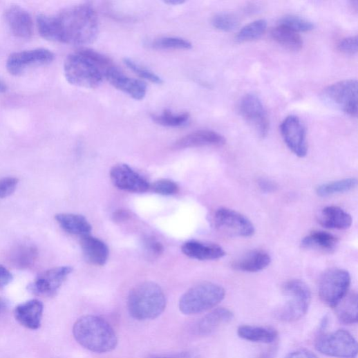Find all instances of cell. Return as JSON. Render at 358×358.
Masks as SVG:
<instances>
[{
    "label": "cell",
    "mask_w": 358,
    "mask_h": 358,
    "mask_svg": "<svg viewBox=\"0 0 358 358\" xmlns=\"http://www.w3.org/2000/svg\"><path fill=\"white\" fill-rule=\"evenodd\" d=\"M267 23L264 19L255 21L245 26L236 35L238 42H247L260 39L266 32Z\"/></svg>",
    "instance_id": "cell-33"
},
{
    "label": "cell",
    "mask_w": 358,
    "mask_h": 358,
    "mask_svg": "<svg viewBox=\"0 0 358 358\" xmlns=\"http://www.w3.org/2000/svg\"><path fill=\"white\" fill-rule=\"evenodd\" d=\"M4 19L11 32L19 39H28L33 35V21L30 14L19 6H12L4 14Z\"/></svg>",
    "instance_id": "cell-17"
},
{
    "label": "cell",
    "mask_w": 358,
    "mask_h": 358,
    "mask_svg": "<svg viewBox=\"0 0 358 358\" xmlns=\"http://www.w3.org/2000/svg\"><path fill=\"white\" fill-rule=\"evenodd\" d=\"M166 305L162 289L154 282L147 281L136 285L128 297L129 314L138 321L157 319L164 312Z\"/></svg>",
    "instance_id": "cell-4"
},
{
    "label": "cell",
    "mask_w": 358,
    "mask_h": 358,
    "mask_svg": "<svg viewBox=\"0 0 358 358\" xmlns=\"http://www.w3.org/2000/svg\"><path fill=\"white\" fill-rule=\"evenodd\" d=\"M339 321L345 325H352L357 322V294L347 293L343 300L335 308Z\"/></svg>",
    "instance_id": "cell-29"
},
{
    "label": "cell",
    "mask_w": 358,
    "mask_h": 358,
    "mask_svg": "<svg viewBox=\"0 0 358 358\" xmlns=\"http://www.w3.org/2000/svg\"><path fill=\"white\" fill-rule=\"evenodd\" d=\"M338 243V238L333 234L317 230L307 235L301 245L305 249L330 253L336 249Z\"/></svg>",
    "instance_id": "cell-26"
},
{
    "label": "cell",
    "mask_w": 358,
    "mask_h": 358,
    "mask_svg": "<svg viewBox=\"0 0 358 358\" xmlns=\"http://www.w3.org/2000/svg\"><path fill=\"white\" fill-rule=\"evenodd\" d=\"M283 141L296 156L304 158L308 154L307 132L301 119L295 115L286 117L280 126Z\"/></svg>",
    "instance_id": "cell-13"
},
{
    "label": "cell",
    "mask_w": 358,
    "mask_h": 358,
    "mask_svg": "<svg viewBox=\"0 0 358 358\" xmlns=\"http://www.w3.org/2000/svg\"><path fill=\"white\" fill-rule=\"evenodd\" d=\"M271 36L278 44L291 50H299L303 46L299 34L280 25L272 29Z\"/></svg>",
    "instance_id": "cell-30"
},
{
    "label": "cell",
    "mask_w": 358,
    "mask_h": 358,
    "mask_svg": "<svg viewBox=\"0 0 358 358\" xmlns=\"http://www.w3.org/2000/svg\"><path fill=\"white\" fill-rule=\"evenodd\" d=\"M13 279L10 272L4 266L0 265V289L10 284Z\"/></svg>",
    "instance_id": "cell-43"
},
{
    "label": "cell",
    "mask_w": 358,
    "mask_h": 358,
    "mask_svg": "<svg viewBox=\"0 0 358 358\" xmlns=\"http://www.w3.org/2000/svg\"><path fill=\"white\" fill-rule=\"evenodd\" d=\"M151 191L162 196H172L179 191V187L170 179H160L150 187Z\"/></svg>",
    "instance_id": "cell-38"
},
{
    "label": "cell",
    "mask_w": 358,
    "mask_h": 358,
    "mask_svg": "<svg viewBox=\"0 0 358 358\" xmlns=\"http://www.w3.org/2000/svg\"><path fill=\"white\" fill-rule=\"evenodd\" d=\"M240 112L250 126L261 138L270 131V121L261 100L254 94L245 95L240 104Z\"/></svg>",
    "instance_id": "cell-12"
},
{
    "label": "cell",
    "mask_w": 358,
    "mask_h": 358,
    "mask_svg": "<svg viewBox=\"0 0 358 358\" xmlns=\"http://www.w3.org/2000/svg\"><path fill=\"white\" fill-rule=\"evenodd\" d=\"M104 79L114 88L136 100H142L147 95V86L144 82L126 76L115 66L109 70Z\"/></svg>",
    "instance_id": "cell-16"
},
{
    "label": "cell",
    "mask_w": 358,
    "mask_h": 358,
    "mask_svg": "<svg viewBox=\"0 0 358 358\" xmlns=\"http://www.w3.org/2000/svg\"><path fill=\"white\" fill-rule=\"evenodd\" d=\"M55 220L66 232L79 236L90 234L92 226L82 215L75 214H58L55 216Z\"/></svg>",
    "instance_id": "cell-27"
},
{
    "label": "cell",
    "mask_w": 358,
    "mask_h": 358,
    "mask_svg": "<svg viewBox=\"0 0 358 358\" xmlns=\"http://www.w3.org/2000/svg\"><path fill=\"white\" fill-rule=\"evenodd\" d=\"M8 308V302L5 298L0 296V316L4 314Z\"/></svg>",
    "instance_id": "cell-47"
},
{
    "label": "cell",
    "mask_w": 358,
    "mask_h": 358,
    "mask_svg": "<svg viewBox=\"0 0 358 358\" xmlns=\"http://www.w3.org/2000/svg\"><path fill=\"white\" fill-rule=\"evenodd\" d=\"M350 285V274L342 269H331L321 277L318 286L322 302L335 308L347 294Z\"/></svg>",
    "instance_id": "cell-7"
},
{
    "label": "cell",
    "mask_w": 358,
    "mask_h": 358,
    "mask_svg": "<svg viewBox=\"0 0 358 358\" xmlns=\"http://www.w3.org/2000/svg\"><path fill=\"white\" fill-rule=\"evenodd\" d=\"M37 26L44 39L71 45L91 44L99 33L97 15L89 4L73 6L56 15H40Z\"/></svg>",
    "instance_id": "cell-1"
},
{
    "label": "cell",
    "mask_w": 358,
    "mask_h": 358,
    "mask_svg": "<svg viewBox=\"0 0 358 358\" xmlns=\"http://www.w3.org/2000/svg\"><path fill=\"white\" fill-rule=\"evenodd\" d=\"M8 91L7 85L1 80H0V93H4Z\"/></svg>",
    "instance_id": "cell-50"
},
{
    "label": "cell",
    "mask_w": 358,
    "mask_h": 358,
    "mask_svg": "<svg viewBox=\"0 0 358 358\" xmlns=\"http://www.w3.org/2000/svg\"><path fill=\"white\" fill-rule=\"evenodd\" d=\"M220 134L207 130L198 131L178 140L172 146L176 150L202 147H220L225 144Z\"/></svg>",
    "instance_id": "cell-18"
},
{
    "label": "cell",
    "mask_w": 358,
    "mask_h": 358,
    "mask_svg": "<svg viewBox=\"0 0 358 358\" xmlns=\"http://www.w3.org/2000/svg\"><path fill=\"white\" fill-rule=\"evenodd\" d=\"M54 58L52 51L43 48L15 52L8 57L6 67L12 75L20 76L29 68L50 64Z\"/></svg>",
    "instance_id": "cell-11"
},
{
    "label": "cell",
    "mask_w": 358,
    "mask_h": 358,
    "mask_svg": "<svg viewBox=\"0 0 358 358\" xmlns=\"http://www.w3.org/2000/svg\"><path fill=\"white\" fill-rule=\"evenodd\" d=\"M340 52L346 55H355L357 53V37L352 36L342 39L338 44Z\"/></svg>",
    "instance_id": "cell-41"
},
{
    "label": "cell",
    "mask_w": 358,
    "mask_h": 358,
    "mask_svg": "<svg viewBox=\"0 0 358 358\" xmlns=\"http://www.w3.org/2000/svg\"><path fill=\"white\" fill-rule=\"evenodd\" d=\"M319 222L326 228L346 229L351 226L352 219L351 216L341 208L328 206L319 213Z\"/></svg>",
    "instance_id": "cell-25"
},
{
    "label": "cell",
    "mask_w": 358,
    "mask_h": 358,
    "mask_svg": "<svg viewBox=\"0 0 358 358\" xmlns=\"http://www.w3.org/2000/svg\"><path fill=\"white\" fill-rule=\"evenodd\" d=\"M316 349L325 355L336 358H356L357 343L345 330H338L319 336L315 342Z\"/></svg>",
    "instance_id": "cell-8"
},
{
    "label": "cell",
    "mask_w": 358,
    "mask_h": 358,
    "mask_svg": "<svg viewBox=\"0 0 358 358\" xmlns=\"http://www.w3.org/2000/svg\"><path fill=\"white\" fill-rule=\"evenodd\" d=\"M6 263L15 269L28 270L32 267L39 258L37 248L31 244H19L12 247L5 255Z\"/></svg>",
    "instance_id": "cell-19"
},
{
    "label": "cell",
    "mask_w": 358,
    "mask_h": 358,
    "mask_svg": "<svg viewBox=\"0 0 358 358\" xmlns=\"http://www.w3.org/2000/svg\"><path fill=\"white\" fill-rule=\"evenodd\" d=\"M241 339L256 343H271L278 338V332L273 328L254 326H241L237 330Z\"/></svg>",
    "instance_id": "cell-28"
},
{
    "label": "cell",
    "mask_w": 358,
    "mask_h": 358,
    "mask_svg": "<svg viewBox=\"0 0 358 358\" xmlns=\"http://www.w3.org/2000/svg\"><path fill=\"white\" fill-rule=\"evenodd\" d=\"M233 313L225 308H218L199 320L194 327V332L199 336H209L222 326L230 322Z\"/></svg>",
    "instance_id": "cell-20"
},
{
    "label": "cell",
    "mask_w": 358,
    "mask_h": 358,
    "mask_svg": "<svg viewBox=\"0 0 358 358\" xmlns=\"http://www.w3.org/2000/svg\"><path fill=\"white\" fill-rule=\"evenodd\" d=\"M260 189L265 193H272L276 191L277 187L275 183L266 178H261L258 182Z\"/></svg>",
    "instance_id": "cell-45"
},
{
    "label": "cell",
    "mask_w": 358,
    "mask_h": 358,
    "mask_svg": "<svg viewBox=\"0 0 358 358\" xmlns=\"http://www.w3.org/2000/svg\"><path fill=\"white\" fill-rule=\"evenodd\" d=\"M274 350H270L260 355L258 358H274Z\"/></svg>",
    "instance_id": "cell-49"
},
{
    "label": "cell",
    "mask_w": 358,
    "mask_h": 358,
    "mask_svg": "<svg viewBox=\"0 0 358 358\" xmlns=\"http://www.w3.org/2000/svg\"><path fill=\"white\" fill-rule=\"evenodd\" d=\"M357 185V180L355 178L342 179L319 186L317 189V194L320 197H328L335 194H343L354 189Z\"/></svg>",
    "instance_id": "cell-31"
},
{
    "label": "cell",
    "mask_w": 358,
    "mask_h": 358,
    "mask_svg": "<svg viewBox=\"0 0 358 358\" xmlns=\"http://www.w3.org/2000/svg\"><path fill=\"white\" fill-rule=\"evenodd\" d=\"M142 245L146 254L149 258H156L164 252L163 245L152 236L144 237Z\"/></svg>",
    "instance_id": "cell-39"
},
{
    "label": "cell",
    "mask_w": 358,
    "mask_h": 358,
    "mask_svg": "<svg viewBox=\"0 0 358 358\" xmlns=\"http://www.w3.org/2000/svg\"><path fill=\"white\" fill-rule=\"evenodd\" d=\"M73 271V268L70 266L58 267L46 270L29 284L28 290L39 296H54Z\"/></svg>",
    "instance_id": "cell-14"
},
{
    "label": "cell",
    "mask_w": 358,
    "mask_h": 358,
    "mask_svg": "<svg viewBox=\"0 0 358 358\" xmlns=\"http://www.w3.org/2000/svg\"><path fill=\"white\" fill-rule=\"evenodd\" d=\"M19 179L15 177H5L0 178V199L12 196L16 191Z\"/></svg>",
    "instance_id": "cell-40"
},
{
    "label": "cell",
    "mask_w": 358,
    "mask_h": 358,
    "mask_svg": "<svg viewBox=\"0 0 358 358\" xmlns=\"http://www.w3.org/2000/svg\"><path fill=\"white\" fill-rule=\"evenodd\" d=\"M80 244L87 262L97 266L106 264L109 250L107 245L100 238L90 234L85 235L82 236Z\"/></svg>",
    "instance_id": "cell-21"
},
{
    "label": "cell",
    "mask_w": 358,
    "mask_h": 358,
    "mask_svg": "<svg viewBox=\"0 0 358 358\" xmlns=\"http://www.w3.org/2000/svg\"><path fill=\"white\" fill-rule=\"evenodd\" d=\"M44 305L38 300H32L17 306L15 310L17 321L25 328L37 330L40 328Z\"/></svg>",
    "instance_id": "cell-22"
},
{
    "label": "cell",
    "mask_w": 358,
    "mask_h": 358,
    "mask_svg": "<svg viewBox=\"0 0 358 358\" xmlns=\"http://www.w3.org/2000/svg\"><path fill=\"white\" fill-rule=\"evenodd\" d=\"M124 62L129 69L135 73L141 78L156 84H162L163 83V80L158 75L140 64H137L133 59L125 58Z\"/></svg>",
    "instance_id": "cell-36"
},
{
    "label": "cell",
    "mask_w": 358,
    "mask_h": 358,
    "mask_svg": "<svg viewBox=\"0 0 358 358\" xmlns=\"http://www.w3.org/2000/svg\"><path fill=\"white\" fill-rule=\"evenodd\" d=\"M271 261V257L266 252L254 250L234 261L232 267L237 271L258 272L266 269Z\"/></svg>",
    "instance_id": "cell-24"
},
{
    "label": "cell",
    "mask_w": 358,
    "mask_h": 358,
    "mask_svg": "<svg viewBox=\"0 0 358 358\" xmlns=\"http://www.w3.org/2000/svg\"><path fill=\"white\" fill-rule=\"evenodd\" d=\"M211 23L217 30L230 32L238 26V20L232 14L220 13L213 17Z\"/></svg>",
    "instance_id": "cell-37"
},
{
    "label": "cell",
    "mask_w": 358,
    "mask_h": 358,
    "mask_svg": "<svg viewBox=\"0 0 358 358\" xmlns=\"http://www.w3.org/2000/svg\"><path fill=\"white\" fill-rule=\"evenodd\" d=\"M111 59L95 50L84 48L70 54L64 63V75L72 85L95 89L114 67Z\"/></svg>",
    "instance_id": "cell-2"
},
{
    "label": "cell",
    "mask_w": 358,
    "mask_h": 358,
    "mask_svg": "<svg viewBox=\"0 0 358 358\" xmlns=\"http://www.w3.org/2000/svg\"><path fill=\"white\" fill-rule=\"evenodd\" d=\"M186 3L185 0H167V1H164V3L168 6H181Z\"/></svg>",
    "instance_id": "cell-48"
},
{
    "label": "cell",
    "mask_w": 358,
    "mask_h": 358,
    "mask_svg": "<svg viewBox=\"0 0 358 358\" xmlns=\"http://www.w3.org/2000/svg\"><path fill=\"white\" fill-rule=\"evenodd\" d=\"M150 46L157 50H189L193 45L189 41L181 37H165L153 40Z\"/></svg>",
    "instance_id": "cell-34"
},
{
    "label": "cell",
    "mask_w": 358,
    "mask_h": 358,
    "mask_svg": "<svg viewBox=\"0 0 358 358\" xmlns=\"http://www.w3.org/2000/svg\"><path fill=\"white\" fill-rule=\"evenodd\" d=\"M213 222L218 230L229 236L249 237L255 233V227L249 219L227 208L217 209L214 214Z\"/></svg>",
    "instance_id": "cell-10"
},
{
    "label": "cell",
    "mask_w": 358,
    "mask_h": 358,
    "mask_svg": "<svg viewBox=\"0 0 358 358\" xmlns=\"http://www.w3.org/2000/svg\"><path fill=\"white\" fill-rule=\"evenodd\" d=\"M279 25L296 33L306 32L314 29V25L308 19L294 15H288L282 18Z\"/></svg>",
    "instance_id": "cell-35"
},
{
    "label": "cell",
    "mask_w": 358,
    "mask_h": 358,
    "mask_svg": "<svg viewBox=\"0 0 358 358\" xmlns=\"http://www.w3.org/2000/svg\"><path fill=\"white\" fill-rule=\"evenodd\" d=\"M182 249L187 256L198 261L218 260L225 256V252L220 246L196 241L186 243Z\"/></svg>",
    "instance_id": "cell-23"
},
{
    "label": "cell",
    "mask_w": 358,
    "mask_h": 358,
    "mask_svg": "<svg viewBox=\"0 0 358 358\" xmlns=\"http://www.w3.org/2000/svg\"><path fill=\"white\" fill-rule=\"evenodd\" d=\"M357 82L343 80L327 87L323 93L326 101L344 113L356 117L357 115Z\"/></svg>",
    "instance_id": "cell-9"
},
{
    "label": "cell",
    "mask_w": 358,
    "mask_h": 358,
    "mask_svg": "<svg viewBox=\"0 0 358 358\" xmlns=\"http://www.w3.org/2000/svg\"><path fill=\"white\" fill-rule=\"evenodd\" d=\"M283 292L288 301L276 312V317L283 322H294L301 319L308 312L312 292L303 281L292 279L283 285Z\"/></svg>",
    "instance_id": "cell-6"
},
{
    "label": "cell",
    "mask_w": 358,
    "mask_h": 358,
    "mask_svg": "<svg viewBox=\"0 0 358 358\" xmlns=\"http://www.w3.org/2000/svg\"><path fill=\"white\" fill-rule=\"evenodd\" d=\"M73 335L82 346L96 353L111 352L117 343L113 328L97 316L87 315L79 319L74 325Z\"/></svg>",
    "instance_id": "cell-3"
},
{
    "label": "cell",
    "mask_w": 358,
    "mask_h": 358,
    "mask_svg": "<svg viewBox=\"0 0 358 358\" xmlns=\"http://www.w3.org/2000/svg\"><path fill=\"white\" fill-rule=\"evenodd\" d=\"M285 358H319L312 351L307 349H300L288 354Z\"/></svg>",
    "instance_id": "cell-42"
},
{
    "label": "cell",
    "mask_w": 358,
    "mask_h": 358,
    "mask_svg": "<svg viewBox=\"0 0 358 358\" xmlns=\"http://www.w3.org/2000/svg\"><path fill=\"white\" fill-rule=\"evenodd\" d=\"M110 177L113 185L122 191L142 194L150 189L146 179L126 164L114 165Z\"/></svg>",
    "instance_id": "cell-15"
},
{
    "label": "cell",
    "mask_w": 358,
    "mask_h": 358,
    "mask_svg": "<svg viewBox=\"0 0 358 358\" xmlns=\"http://www.w3.org/2000/svg\"><path fill=\"white\" fill-rule=\"evenodd\" d=\"M151 358H199V355L194 351H185L171 355L154 356Z\"/></svg>",
    "instance_id": "cell-44"
},
{
    "label": "cell",
    "mask_w": 358,
    "mask_h": 358,
    "mask_svg": "<svg viewBox=\"0 0 358 358\" xmlns=\"http://www.w3.org/2000/svg\"><path fill=\"white\" fill-rule=\"evenodd\" d=\"M225 296V289L217 284L205 282L187 291L179 301L178 308L185 315H196L209 311L220 304Z\"/></svg>",
    "instance_id": "cell-5"
},
{
    "label": "cell",
    "mask_w": 358,
    "mask_h": 358,
    "mask_svg": "<svg viewBox=\"0 0 358 358\" xmlns=\"http://www.w3.org/2000/svg\"><path fill=\"white\" fill-rule=\"evenodd\" d=\"M153 121L162 126L169 128L182 127L189 122V113H173L166 109L162 113L152 115Z\"/></svg>",
    "instance_id": "cell-32"
},
{
    "label": "cell",
    "mask_w": 358,
    "mask_h": 358,
    "mask_svg": "<svg viewBox=\"0 0 358 358\" xmlns=\"http://www.w3.org/2000/svg\"><path fill=\"white\" fill-rule=\"evenodd\" d=\"M131 215L129 211L126 210H117L113 214V219L116 223H121L128 220Z\"/></svg>",
    "instance_id": "cell-46"
}]
</instances>
